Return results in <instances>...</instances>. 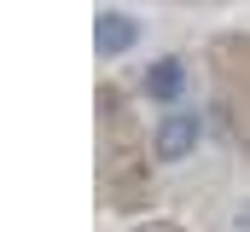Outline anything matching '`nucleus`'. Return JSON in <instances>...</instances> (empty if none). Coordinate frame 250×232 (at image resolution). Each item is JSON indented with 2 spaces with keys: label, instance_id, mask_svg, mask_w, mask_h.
<instances>
[{
  "label": "nucleus",
  "instance_id": "f257e3e1",
  "mask_svg": "<svg viewBox=\"0 0 250 232\" xmlns=\"http://www.w3.org/2000/svg\"><path fill=\"white\" fill-rule=\"evenodd\" d=\"M192 145H198V116L192 111H175L157 122V163H187Z\"/></svg>",
  "mask_w": 250,
  "mask_h": 232
},
{
  "label": "nucleus",
  "instance_id": "20e7f679",
  "mask_svg": "<svg viewBox=\"0 0 250 232\" xmlns=\"http://www.w3.org/2000/svg\"><path fill=\"white\" fill-rule=\"evenodd\" d=\"M239 232H250V203H245V209H239Z\"/></svg>",
  "mask_w": 250,
  "mask_h": 232
},
{
  "label": "nucleus",
  "instance_id": "7ed1b4c3",
  "mask_svg": "<svg viewBox=\"0 0 250 232\" xmlns=\"http://www.w3.org/2000/svg\"><path fill=\"white\" fill-rule=\"evenodd\" d=\"M146 93H151L157 105H175V99L187 93V64H181V58H157V64L146 70Z\"/></svg>",
  "mask_w": 250,
  "mask_h": 232
},
{
  "label": "nucleus",
  "instance_id": "f03ea898",
  "mask_svg": "<svg viewBox=\"0 0 250 232\" xmlns=\"http://www.w3.org/2000/svg\"><path fill=\"white\" fill-rule=\"evenodd\" d=\"M134 41H140V23H134L128 12H99V18H93V47H99V58L134 53Z\"/></svg>",
  "mask_w": 250,
  "mask_h": 232
}]
</instances>
